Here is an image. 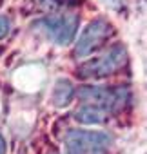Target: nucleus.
Returning a JSON list of instances; mask_svg holds the SVG:
<instances>
[{"mask_svg":"<svg viewBox=\"0 0 147 154\" xmlns=\"http://www.w3.org/2000/svg\"><path fill=\"white\" fill-rule=\"evenodd\" d=\"M78 0H44L45 8H58V6H65V4H75Z\"/></svg>","mask_w":147,"mask_h":154,"instance_id":"nucleus-9","label":"nucleus"},{"mask_svg":"<svg viewBox=\"0 0 147 154\" xmlns=\"http://www.w3.org/2000/svg\"><path fill=\"white\" fill-rule=\"evenodd\" d=\"M111 143L105 132L71 131L65 138V154H102Z\"/></svg>","mask_w":147,"mask_h":154,"instance_id":"nucleus-3","label":"nucleus"},{"mask_svg":"<svg viewBox=\"0 0 147 154\" xmlns=\"http://www.w3.org/2000/svg\"><path fill=\"white\" fill-rule=\"evenodd\" d=\"M109 111H105L104 107L100 105H95V103H86V105H80L77 111H75V120L82 125H100L104 123L107 118H109Z\"/></svg>","mask_w":147,"mask_h":154,"instance_id":"nucleus-6","label":"nucleus"},{"mask_svg":"<svg viewBox=\"0 0 147 154\" xmlns=\"http://www.w3.org/2000/svg\"><path fill=\"white\" fill-rule=\"evenodd\" d=\"M113 33V27L107 20L104 18H98V20H93L80 35L77 45H75V56L77 58H86L89 56L109 35Z\"/></svg>","mask_w":147,"mask_h":154,"instance_id":"nucleus-5","label":"nucleus"},{"mask_svg":"<svg viewBox=\"0 0 147 154\" xmlns=\"http://www.w3.org/2000/svg\"><path fill=\"white\" fill-rule=\"evenodd\" d=\"M80 18L75 13H67V15H55V17H45L40 18L35 27L44 31L55 44L58 45H67L75 40L77 29H78Z\"/></svg>","mask_w":147,"mask_h":154,"instance_id":"nucleus-2","label":"nucleus"},{"mask_svg":"<svg viewBox=\"0 0 147 154\" xmlns=\"http://www.w3.org/2000/svg\"><path fill=\"white\" fill-rule=\"evenodd\" d=\"M127 62V51L124 45L116 44L102 56L89 60L78 67L80 78H104V76L114 74L118 69H122Z\"/></svg>","mask_w":147,"mask_h":154,"instance_id":"nucleus-1","label":"nucleus"},{"mask_svg":"<svg viewBox=\"0 0 147 154\" xmlns=\"http://www.w3.org/2000/svg\"><path fill=\"white\" fill-rule=\"evenodd\" d=\"M78 96L84 102H91L95 105H100L105 111H109V114H113L125 105L127 91L124 87L109 89V87H100V85H86L78 91Z\"/></svg>","mask_w":147,"mask_h":154,"instance_id":"nucleus-4","label":"nucleus"},{"mask_svg":"<svg viewBox=\"0 0 147 154\" xmlns=\"http://www.w3.org/2000/svg\"><path fill=\"white\" fill-rule=\"evenodd\" d=\"M0 154H6V140L2 134H0Z\"/></svg>","mask_w":147,"mask_h":154,"instance_id":"nucleus-11","label":"nucleus"},{"mask_svg":"<svg viewBox=\"0 0 147 154\" xmlns=\"http://www.w3.org/2000/svg\"><path fill=\"white\" fill-rule=\"evenodd\" d=\"M9 31H11V22H9V18H8V17H0V40L6 38V36L9 35Z\"/></svg>","mask_w":147,"mask_h":154,"instance_id":"nucleus-8","label":"nucleus"},{"mask_svg":"<svg viewBox=\"0 0 147 154\" xmlns=\"http://www.w3.org/2000/svg\"><path fill=\"white\" fill-rule=\"evenodd\" d=\"M104 2H105L109 8H113V9H118V8L122 6V2H124V0H104Z\"/></svg>","mask_w":147,"mask_h":154,"instance_id":"nucleus-10","label":"nucleus"},{"mask_svg":"<svg viewBox=\"0 0 147 154\" xmlns=\"http://www.w3.org/2000/svg\"><path fill=\"white\" fill-rule=\"evenodd\" d=\"M73 98H75V87H73V84L65 78H60L56 80L55 87H53V93H51V102L55 107H67Z\"/></svg>","mask_w":147,"mask_h":154,"instance_id":"nucleus-7","label":"nucleus"}]
</instances>
